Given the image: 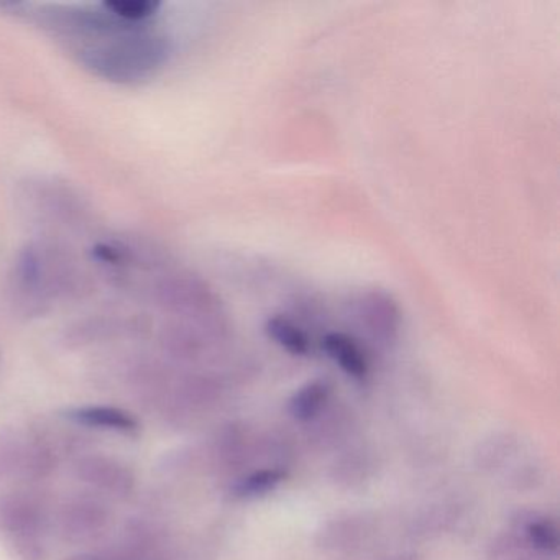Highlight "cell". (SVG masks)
Segmentation results:
<instances>
[{
	"label": "cell",
	"mask_w": 560,
	"mask_h": 560,
	"mask_svg": "<svg viewBox=\"0 0 560 560\" xmlns=\"http://www.w3.org/2000/svg\"><path fill=\"white\" fill-rule=\"evenodd\" d=\"M18 18L40 25L63 42L97 78L137 84L155 77L170 58V40L156 21H124L101 4H21Z\"/></svg>",
	"instance_id": "1"
},
{
	"label": "cell",
	"mask_w": 560,
	"mask_h": 560,
	"mask_svg": "<svg viewBox=\"0 0 560 560\" xmlns=\"http://www.w3.org/2000/svg\"><path fill=\"white\" fill-rule=\"evenodd\" d=\"M80 268L67 248L54 242H37L22 252L12 273L15 303L28 314L50 310L61 298L83 287Z\"/></svg>",
	"instance_id": "2"
},
{
	"label": "cell",
	"mask_w": 560,
	"mask_h": 560,
	"mask_svg": "<svg viewBox=\"0 0 560 560\" xmlns=\"http://www.w3.org/2000/svg\"><path fill=\"white\" fill-rule=\"evenodd\" d=\"M327 355L352 378H365L369 373V362L355 340L346 334H329L323 342Z\"/></svg>",
	"instance_id": "3"
},
{
	"label": "cell",
	"mask_w": 560,
	"mask_h": 560,
	"mask_svg": "<svg viewBox=\"0 0 560 560\" xmlns=\"http://www.w3.org/2000/svg\"><path fill=\"white\" fill-rule=\"evenodd\" d=\"M70 418L80 424L91 425V428L107 429V431L124 432L132 434L137 431V421L132 416L120 409L103 408H80L70 412Z\"/></svg>",
	"instance_id": "4"
},
{
	"label": "cell",
	"mask_w": 560,
	"mask_h": 560,
	"mask_svg": "<svg viewBox=\"0 0 560 560\" xmlns=\"http://www.w3.org/2000/svg\"><path fill=\"white\" fill-rule=\"evenodd\" d=\"M267 334L281 349L293 353V355H306V353H310V336L290 317H270L267 323Z\"/></svg>",
	"instance_id": "5"
},
{
	"label": "cell",
	"mask_w": 560,
	"mask_h": 560,
	"mask_svg": "<svg viewBox=\"0 0 560 560\" xmlns=\"http://www.w3.org/2000/svg\"><path fill=\"white\" fill-rule=\"evenodd\" d=\"M327 386L324 383H313L301 389L291 402V411L296 418L310 419L319 411L320 406L326 402Z\"/></svg>",
	"instance_id": "6"
},
{
	"label": "cell",
	"mask_w": 560,
	"mask_h": 560,
	"mask_svg": "<svg viewBox=\"0 0 560 560\" xmlns=\"http://www.w3.org/2000/svg\"><path fill=\"white\" fill-rule=\"evenodd\" d=\"M284 474L283 471L278 470H265L258 471V474L252 475L248 477L244 483L238 487V491L241 494H257L265 493V491L273 488L275 485L280 483L283 480Z\"/></svg>",
	"instance_id": "7"
},
{
	"label": "cell",
	"mask_w": 560,
	"mask_h": 560,
	"mask_svg": "<svg viewBox=\"0 0 560 560\" xmlns=\"http://www.w3.org/2000/svg\"><path fill=\"white\" fill-rule=\"evenodd\" d=\"M529 537L533 544L546 552H556L557 550V533L550 524L536 523L529 527Z\"/></svg>",
	"instance_id": "8"
}]
</instances>
